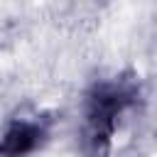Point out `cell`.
Segmentation results:
<instances>
[{
  "instance_id": "1",
  "label": "cell",
  "mask_w": 157,
  "mask_h": 157,
  "mask_svg": "<svg viewBox=\"0 0 157 157\" xmlns=\"http://www.w3.org/2000/svg\"><path fill=\"white\" fill-rule=\"evenodd\" d=\"M37 137L39 130L32 123H10L0 132V152L7 157H20L37 145Z\"/></svg>"
}]
</instances>
